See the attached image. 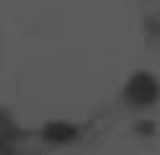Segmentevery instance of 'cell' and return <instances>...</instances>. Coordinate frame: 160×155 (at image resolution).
<instances>
[]
</instances>
